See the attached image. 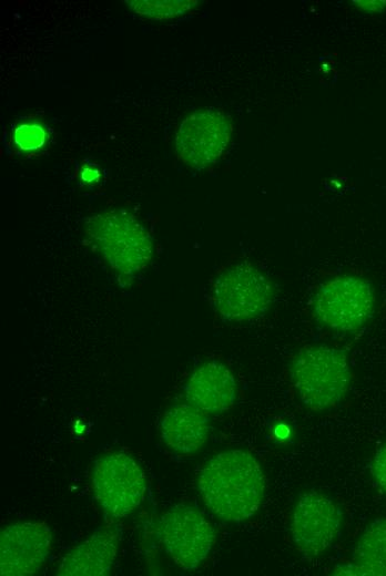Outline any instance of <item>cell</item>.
I'll use <instances>...</instances> for the list:
<instances>
[{
  "mask_svg": "<svg viewBox=\"0 0 386 576\" xmlns=\"http://www.w3.org/2000/svg\"><path fill=\"white\" fill-rule=\"evenodd\" d=\"M275 434L278 436V438H285L287 434H288V429L283 425V424H280L275 428Z\"/></svg>",
  "mask_w": 386,
  "mask_h": 576,
  "instance_id": "cell-20",
  "label": "cell"
},
{
  "mask_svg": "<svg viewBox=\"0 0 386 576\" xmlns=\"http://www.w3.org/2000/svg\"><path fill=\"white\" fill-rule=\"evenodd\" d=\"M232 134L230 116L221 110L191 113L175 134L176 155L184 164L202 169L214 164L226 150Z\"/></svg>",
  "mask_w": 386,
  "mask_h": 576,
  "instance_id": "cell-8",
  "label": "cell"
},
{
  "mask_svg": "<svg viewBox=\"0 0 386 576\" xmlns=\"http://www.w3.org/2000/svg\"><path fill=\"white\" fill-rule=\"evenodd\" d=\"M47 138L44 127L38 123H24L19 125L13 133L16 145L22 151L40 148Z\"/></svg>",
  "mask_w": 386,
  "mask_h": 576,
  "instance_id": "cell-16",
  "label": "cell"
},
{
  "mask_svg": "<svg viewBox=\"0 0 386 576\" xmlns=\"http://www.w3.org/2000/svg\"><path fill=\"white\" fill-rule=\"evenodd\" d=\"M118 549L116 529L110 526L100 527L64 555L57 574L60 576L106 575L113 566Z\"/></svg>",
  "mask_w": 386,
  "mask_h": 576,
  "instance_id": "cell-12",
  "label": "cell"
},
{
  "mask_svg": "<svg viewBox=\"0 0 386 576\" xmlns=\"http://www.w3.org/2000/svg\"><path fill=\"white\" fill-rule=\"evenodd\" d=\"M372 475L376 485L386 493V442L377 449L374 455Z\"/></svg>",
  "mask_w": 386,
  "mask_h": 576,
  "instance_id": "cell-17",
  "label": "cell"
},
{
  "mask_svg": "<svg viewBox=\"0 0 386 576\" xmlns=\"http://www.w3.org/2000/svg\"><path fill=\"white\" fill-rule=\"evenodd\" d=\"M275 288L258 267L240 261L224 268L211 288V304L226 321H247L262 317L272 306Z\"/></svg>",
  "mask_w": 386,
  "mask_h": 576,
  "instance_id": "cell-4",
  "label": "cell"
},
{
  "mask_svg": "<svg viewBox=\"0 0 386 576\" xmlns=\"http://www.w3.org/2000/svg\"><path fill=\"white\" fill-rule=\"evenodd\" d=\"M159 533L165 552L184 570L199 567L215 542L212 524L189 505H175L163 513Z\"/></svg>",
  "mask_w": 386,
  "mask_h": 576,
  "instance_id": "cell-7",
  "label": "cell"
},
{
  "mask_svg": "<svg viewBox=\"0 0 386 576\" xmlns=\"http://www.w3.org/2000/svg\"><path fill=\"white\" fill-rule=\"evenodd\" d=\"M333 575L386 576V517L369 523L359 536L353 558L334 567Z\"/></svg>",
  "mask_w": 386,
  "mask_h": 576,
  "instance_id": "cell-14",
  "label": "cell"
},
{
  "mask_svg": "<svg viewBox=\"0 0 386 576\" xmlns=\"http://www.w3.org/2000/svg\"><path fill=\"white\" fill-rule=\"evenodd\" d=\"M129 7L138 14L151 19L172 18L184 13L193 8L196 1H152V0H134L126 1Z\"/></svg>",
  "mask_w": 386,
  "mask_h": 576,
  "instance_id": "cell-15",
  "label": "cell"
},
{
  "mask_svg": "<svg viewBox=\"0 0 386 576\" xmlns=\"http://www.w3.org/2000/svg\"><path fill=\"white\" fill-rule=\"evenodd\" d=\"M85 233L105 261L121 276L142 270L152 257V240L143 225L125 210L90 217Z\"/></svg>",
  "mask_w": 386,
  "mask_h": 576,
  "instance_id": "cell-3",
  "label": "cell"
},
{
  "mask_svg": "<svg viewBox=\"0 0 386 576\" xmlns=\"http://www.w3.org/2000/svg\"><path fill=\"white\" fill-rule=\"evenodd\" d=\"M160 431L172 451L189 454L200 450L207 440L210 422L206 413L193 405L176 404L162 416Z\"/></svg>",
  "mask_w": 386,
  "mask_h": 576,
  "instance_id": "cell-13",
  "label": "cell"
},
{
  "mask_svg": "<svg viewBox=\"0 0 386 576\" xmlns=\"http://www.w3.org/2000/svg\"><path fill=\"white\" fill-rule=\"evenodd\" d=\"M290 379L302 404L312 411L336 407L346 395L352 371L345 351L328 346H306L290 364Z\"/></svg>",
  "mask_w": 386,
  "mask_h": 576,
  "instance_id": "cell-2",
  "label": "cell"
},
{
  "mask_svg": "<svg viewBox=\"0 0 386 576\" xmlns=\"http://www.w3.org/2000/svg\"><path fill=\"white\" fill-rule=\"evenodd\" d=\"M357 3H360L358 4L362 9L364 10H367V11H374L373 8H377V10H380L386 3L385 1H357Z\"/></svg>",
  "mask_w": 386,
  "mask_h": 576,
  "instance_id": "cell-19",
  "label": "cell"
},
{
  "mask_svg": "<svg viewBox=\"0 0 386 576\" xmlns=\"http://www.w3.org/2000/svg\"><path fill=\"white\" fill-rule=\"evenodd\" d=\"M81 177L85 183H93L98 181L99 172L92 167H83Z\"/></svg>",
  "mask_w": 386,
  "mask_h": 576,
  "instance_id": "cell-18",
  "label": "cell"
},
{
  "mask_svg": "<svg viewBox=\"0 0 386 576\" xmlns=\"http://www.w3.org/2000/svg\"><path fill=\"white\" fill-rule=\"evenodd\" d=\"M205 505L221 520L238 523L260 508L265 477L257 460L244 450H227L205 462L197 475Z\"/></svg>",
  "mask_w": 386,
  "mask_h": 576,
  "instance_id": "cell-1",
  "label": "cell"
},
{
  "mask_svg": "<svg viewBox=\"0 0 386 576\" xmlns=\"http://www.w3.org/2000/svg\"><path fill=\"white\" fill-rule=\"evenodd\" d=\"M51 544V531L43 522H21L6 527L0 536V574L38 573L50 555Z\"/></svg>",
  "mask_w": 386,
  "mask_h": 576,
  "instance_id": "cell-10",
  "label": "cell"
},
{
  "mask_svg": "<svg viewBox=\"0 0 386 576\" xmlns=\"http://www.w3.org/2000/svg\"><path fill=\"white\" fill-rule=\"evenodd\" d=\"M341 526L342 512L332 498L314 491L298 497L291 532L303 555L316 557L326 552L337 539Z\"/></svg>",
  "mask_w": 386,
  "mask_h": 576,
  "instance_id": "cell-9",
  "label": "cell"
},
{
  "mask_svg": "<svg viewBox=\"0 0 386 576\" xmlns=\"http://www.w3.org/2000/svg\"><path fill=\"white\" fill-rule=\"evenodd\" d=\"M91 483L94 496L111 517H124L141 504L145 475L138 462L124 453H112L95 461Z\"/></svg>",
  "mask_w": 386,
  "mask_h": 576,
  "instance_id": "cell-6",
  "label": "cell"
},
{
  "mask_svg": "<svg viewBox=\"0 0 386 576\" xmlns=\"http://www.w3.org/2000/svg\"><path fill=\"white\" fill-rule=\"evenodd\" d=\"M184 392L189 404L206 414H216L233 405L237 390L230 369L212 360L194 369L185 383Z\"/></svg>",
  "mask_w": 386,
  "mask_h": 576,
  "instance_id": "cell-11",
  "label": "cell"
},
{
  "mask_svg": "<svg viewBox=\"0 0 386 576\" xmlns=\"http://www.w3.org/2000/svg\"><path fill=\"white\" fill-rule=\"evenodd\" d=\"M373 285L353 275L335 276L322 282L312 298V310L316 320L341 332L362 328L375 309Z\"/></svg>",
  "mask_w": 386,
  "mask_h": 576,
  "instance_id": "cell-5",
  "label": "cell"
}]
</instances>
